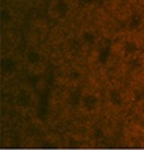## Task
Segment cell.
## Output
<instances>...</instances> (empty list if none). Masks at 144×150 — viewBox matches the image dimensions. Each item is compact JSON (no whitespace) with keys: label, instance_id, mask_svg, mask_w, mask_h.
Here are the masks:
<instances>
[{"label":"cell","instance_id":"cell-1","mask_svg":"<svg viewBox=\"0 0 144 150\" xmlns=\"http://www.w3.org/2000/svg\"><path fill=\"white\" fill-rule=\"evenodd\" d=\"M21 55L25 76H29L31 79H41L47 72L48 65L51 64L46 47L25 45V47L21 50Z\"/></svg>","mask_w":144,"mask_h":150},{"label":"cell","instance_id":"cell-3","mask_svg":"<svg viewBox=\"0 0 144 150\" xmlns=\"http://www.w3.org/2000/svg\"><path fill=\"white\" fill-rule=\"evenodd\" d=\"M30 3H31V0H12V3H11V4L14 5V7H17L19 9H22L25 5L30 4Z\"/></svg>","mask_w":144,"mask_h":150},{"label":"cell","instance_id":"cell-4","mask_svg":"<svg viewBox=\"0 0 144 150\" xmlns=\"http://www.w3.org/2000/svg\"><path fill=\"white\" fill-rule=\"evenodd\" d=\"M138 64L144 69V46H143L142 51H140V54H139V57H138Z\"/></svg>","mask_w":144,"mask_h":150},{"label":"cell","instance_id":"cell-2","mask_svg":"<svg viewBox=\"0 0 144 150\" xmlns=\"http://www.w3.org/2000/svg\"><path fill=\"white\" fill-rule=\"evenodd\" d=\"M80 9L79 0H47V17L54 25L70 26L76 21Z\"/></svg>","mask_w":144,"mask_h":150}]
</instances>
